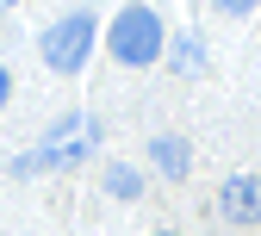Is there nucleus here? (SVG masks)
Segmentation results:
<instances>
[{"label":"nucleus","mask_w":261,"mask_h":236,"mask_svg":"<svg viewBox=\"0 0 261 236\" xmlns=\"http://www.w3.org/2000/svg\"><path fill=\"white\" fill-rule=\"evenodd\" d=\"M106 44H112V62H124V69H149V62L168 50V31H162V19L149 7H124L106 31Z\"/></svg>","instance_id":"nucleus-1"},{"label":"nucleus","mask_w":261,"mask_h":236,"mask_svg":"<svg viewBox=\"0 0 261 236\" xmlns=\"http://www.w3.org/2000/svg\"><path fill=\"white\" fill-rule=\"evenodd\" d=\"M93 13H69V19H56L50 31H44V44H38V56H44V69H56V75H75L81 62H87V50H93Z\"/></svg>","instance_id":"nucleus-2"},{"label":"nucleus","mask_w":261,"mask_h":236,"mask_svg":"<svg viewBox=\"0 0 261 236\" xmlns=\"http://www.w3.org/2000/svg\"><path fill=\"white\" fill-rule=\"evenodd\" d=\"M93 137H100V124H93V118H62L56 130H50V137H44V149H31L25 162H19V174H31V168H75L87 149H93Z\"/></svg>","instance_id":"nucleus-3"},{"label":"nucleus","mask_w":261,"mask_h":236,"mask_svg":"<svg viewBox=\"0 0 261 236\" xmlns=\"http://www.w3.org/2000/svg\"><path fill=\"white\" fill-rule=\"evenodd\" d=\"M218 212H224V224H261V180L255 174H230L224 193H218Z\"/></svg>","instance_id":"nucleus-4"},{"label":"nucleus","mask_w":261,"mask_h":236,"mask_svg":"<svg viewBox=\"0 0 261 236\" xmlns=\"http://www.w3.org/2000/svg\"><path fill=\"white\" fill-rule=\"evenodd\" d=\"M149 162L162 168L168 180H187V168H193V149H187V137H174V130H162V137L149 143Z\"/></svg>","instance_id":"nucleus-5"},{"label":"nucleus","mask_w":261,"mask_h":236,"mask_svg":"<svg viewBox=\"0 0 261 236\" xmlns=\"http://www.w3.org/2000/svg\"><path fill=\"white\" fill-rule=\"evenodd\" d=\"M106 193H112V199H137V193H143V174L118 162V168H106Z\"/></svg>","instance_id":"nucleus-6"},{"label":"nucleus","mask_w":261,"mask_h":236,"mask_svg":"<svg viewBox=\"0 0 261 236\" xmlns=\"http://www.w3.org/2000/svg\"><path fill=\"white\" fill-rule=\"evenodd\" d=\"M199 62H205V44L193 38V31H187V38H174V69H180V75H193Z\"/></svg>","instance_id":"nucleus-7"},{"label":"nucleus","mask_w":261,"mask_h":236,"mask_svg":"<svg viewBox=\"0 0 261 236\" xmlns=\"http://www.w3.org/2000/svg\"><path fill=\"white\" fill-rule=\"evenodd\" d=\"M218 13H230V19H243V13H255V0H212Z\"/></svg>","instance_id":"nucleus-8"},{"label":"nucleus","mask_w":261,"mask_h":236,"mask_svg":"<svg viewBox=\"0 0 261 236\" xmlns=\"http://www.w3.org/2000/svg\"><path fill=\"white\" fill-rule=\"evenodd\" d=\"M7 99H13V75L0 69V106H7Z\"/></svg>","instance_id":"nucleus-9"},{"label":"nucleus","mask_w":261,"mask_h":236,"mask_svg":"<svg viewBox=\"0 0 261 236\" xmlns=\"http://www.w3.org/2000/svg\"><path fill=\"white\" fill-rule=\"evenodd\" d=\"M149 236H180V230H149Z\"/></svg>","instance_id":"nucleus-10"},{"label":"nucleus","mask_w":261,"mask_h":236,"mask_svg":"<svg viewBox=\"0 0 261 236\" xmlns=\"http://www.w3.org/2000/svg\"><path fill=\"white\" fill-rule=\"evenodd\" d=\"M0 7H19V0H0Z\"/></svg>","instance_id":"nucleus-11"}]
</instances>
